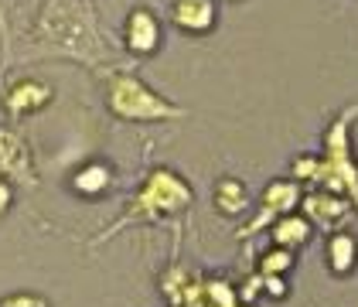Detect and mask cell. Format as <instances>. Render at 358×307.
<instances>
[{"mask_svg": "<svg viewBox=\"0 0 358 307\" xmlns=\"http://www.w3.org/2000/svg\"><path fill=\"white\" fill-rule=\"evenodd\" d=\"M358 110L341 113L331 123L328 137H324V157H317L314 164V181H321L331 195H348L358 205V168L352 157V140H348V123Z\"/></svg>", "mask_w": 358, "mask_h": 307, "instance_id": "obj_1", "label": "cell"}, {"mask_svg": "<svg viewBox=\"0 0 358 307\" xmlns=\"http://www.w3.org/2000/svg\"><path fill=\"white\" fill-rule=\"evenodd\" d=\"M110 106L123 120H174V116H181V110H174L171 103H164L157 92H150L134 76H116L113 79Z\"/></svg>", "mask_w": 358, "mask_h": 307, "instance_id": "obj_2", "label": "cell"}, {"mask_svg": "<svg viewBox=\"0 0 358 307\" xmlns=\"http://www.w3.org/2000/svg\"><path fill=\"white\" fill-rule=\"evenodd\" d=\"M188 201H192V188L178 174L161 168L147 178L143 192L134 201L130 219H154V215H167V212H181Z\"/></svg>", "mask_w": 358, "mask_h": 307, "instance_id": "obj_3", "label": "cell"}, {"mask_svg": "<svg viewBox=\"0 0 358 307\" xmlns=\"http://www.w3.org/2000/svg\"><path fill=\"white\" fill-rule=\"evenodd\" d=\"M297 201H301V185H297V181H273V185L263 192V212H259V219L249 225V229H243V236L263 229L273 215H290V208H294Z\"/></svg>", "mask_w": 358, "mask_h": 307, "instance_id": "obj_4", "label": "cell"}, {"mask_svg": "<svg viewBox=\"0 0 358 307\" xmlns=\"http://www.w3.org/2000/svg\"><path fill=\"white\" fill-rule=\"evenodd\" d=\"M171 21L181 31L205 34L215 24V3L212 0H174L171 3Z\"/></svg>", "mask_w": 358, "mask_h": 307, "instance_id": "obj_5", "label": "cell"}, {"mask_svg": "<svg viewBox=\"0 0 358 307\" xmlns=\"http://www.w3.org/2000/svg\"><path fill=\"white\" fill-rule=\"evenodd\" d=\"M123 38H127V48H134L140 55H150L161 41V28L154 21L150 10H134L127 17V28H123Z\"/></svg>", "mask_w": 358, "mask_h": 307, "instance_id": "obj_6", "label": "cell"}, {"mask_svg": "<svg viewBox=\"0 0 358 307\" xmlns=\"http://www.w3.org/2000/svg\"><path fill=\"white\" fill-rule=\"evenodd\" d=\"M0 174H7V178H21V181H28L31 178L28 150H24L21 140L14 137V134H7V130H0Z\"/></svg>", "mask_w": 358, "mask_h": 307, "instance_id": "obj_7", "label": "cell"}, {"mask_svg": "<svg viewBox=\"0 0 358 307\" xmlns=\"http://www.w3.org/2000/svg\"><path fill=\"white\" fill-rule=\"evenodd\" d=\"M303 212H307V219H314V222H321V225L345 222L352 215L348 201L345 198H334L331 192L328 195H307L303 198Z\"/></svg>", "mask_w": 358, "mask_h": 307, "instance_id": "obj_8", "label": "cell"}, {"mask_svg": "<svg viewBox=\"0 0 358 307\" xmlns=\"http://www.w3.org/2000/svg\"><path fill=\"white\" fill-rule=\"evenodd\" d=\"M52 99V89L41 83H21L10 89V96H7V110L10 113H31V110H41L45 103Z\"/></svg>", "mask_w": 358, "mask_h": 307, "instance_id": "obj_9", "label": "cell"}, {"mask_svg": "<svg viewBox=\"0 0 358 307\" xmlns=\"http://www.w3.org/2000/svg\"><path fill=\"white\" fill-rule=\"evenodd\" d=\"M328 263H331V270L334 273H352L355 270V263H358V243H355V236H348V232H334L331 236V243H328Z\"/></svg>", "mask_w": 358, "mask_h": 307, "instance_id": "obj_10", "label": "cell"}, {"mask_svg": "<svg viewBox=\"0 0 358 307\" xmlns=\"http://www.w3.org/2000/svg\"><path fill=\"white\" fill-rule=\"evenodd\" d=\"M307 239H310V222L301 219V215H283V219L273 225V243L280 246V250L303 246Z\"/></svg>", "mask_w": 358, "mask_h": 307, "instance_id": "obj_11", "label": "cell"}, {"mask_svg": "<svg viewBox=\"0 0 358 307\" xmlns=\"http://www.w3.org/2000/svg\"><path fill=\"white\" fill-rule=\"evenodd\" d=\"M72 188L79 195H103L110 188V171L103 168V164H89V168H83L72 178Z\"/></svg>", "mask_w": 358, "mask_h": 307, "instance_id": "obj_12", "label": "cell"}, {"mask_svg": "<svg viewBox=\"0 0 358 307\" xmlns=\"http://www.w3.org/2000/svg\"><path fill=\"white\" fill-rule=\"evenodd\" d=\"M215 205L222 212H243L246 208V188L239 181H222L215 188Z\"/></svg>", "mask_w": 358, "mask_h": 307, "instance_id": "obj_13", "label": "cell"}, {"mask_svg": "<svg viewBox=\"0 0 358 307\" xmlns=\"http://www.w3.org/2000/svg\"><path fill=\"white\" fill-rule=\"evenodd\" d=\"M290 263H294V259H290V250H280V246H276L273 252H266V256H263V277L287 273V270H290Z\"/></svg>", "mask_w": 358, "mask_h": 307, "instance_id": "obj_14", "label": "cell"}, {"mask_svg": "<svg viewBox=\"0 0 358 307\" xmlns=\"http://www.w3.org/2000/svg\"><path fill=\"white\" fill-rule=\"evenodd\" d=\"M0 307H48V301L38 294H10L0 301Z\"/></svg>", "mask_w": 358, "mask_h": 307, "instance_id": "obj_15", "label": "cell"}, {"mask_svg": "<svg viewBox=\"0 0 358 307\" xmlns=\"http://www.w3.org/2000/svg\"><path fill=\"white\" fill-rule=\"evenodd\" d=\"M263 283H266V290H270L273 297H283V294H287V287H283L280 277H263Z\"/></svg>", "mask_w": 358, "mask_h": 307, "instance_id": "obj_16", "label": "cell"}, {"mask_svg": "<svg viewBox=\"0 0 358 307\" xmlns=\"http://www.w3.org/2000/svg\"><path fill=\"white\" fill-rule=\"evenodd\" d=\"M7 205H10V188H7V181L0 178V215L7 212Z\"/></svg>", "mask_w": 358, "mask_h": 307, "instance_id": "obj_17", "label": "cell"}]
</instances>
